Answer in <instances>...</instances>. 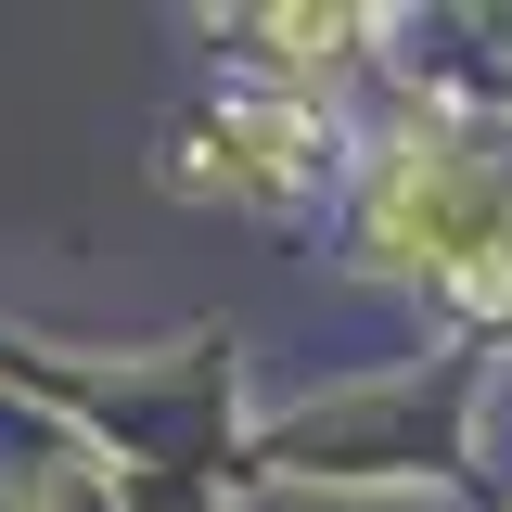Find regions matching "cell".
<instances>
[{"label":"cell","mask_w":512,"mask_h":512,"mask_svg":"<svg viewBox=\"0 0 512 512\" xmlns=\"http://www.w3.org/2000/svg\"><path fill=\"white\" fill-rule=\"evenodd\" d=\"M39 512H90V487H52V500H39Z\"/></svg>","instance_id":"cell-1"}]
</instances>
